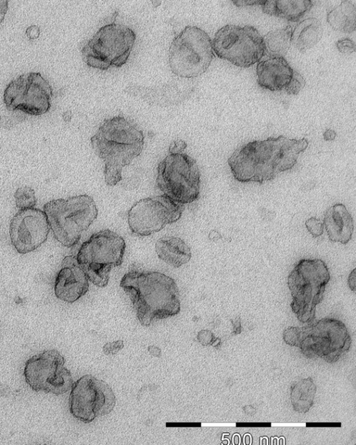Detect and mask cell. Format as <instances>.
Returning <instances> with one entry per match:
<instances>
[{
	"instance_id": "9",
	"label": "cell",
	"mask_w": 356,
	"mask_h": 445,
	"mask_svg": "<svg viewBox=\"0 0 356 445\" xmlns=\"http://www.w3.org/2000/svg\"><path fill=\"white\" fill-rule=\"evenodd\" d=\"M214 57L212 40L203 29L186 26L173 38L168 51L171 72L181 78H195L204 73Z\"/></svg>"
},
{
	"instance_id": "27",
	"label": "cell",
	"mask_w": 356,
	"mask_h": 445,
	"mask_svg": "<svg viewBox=\"0 0 356 445\" xmlns=\"http://www.w3.org/2000/svg\"><path fill=\"white\" fill-rule=\"evenodd\" d=\"M15 205L19 209L34 208L37 204V197L33 188L30 186L18 188L15 194Z\"/></svg>"
},
{
	"instance_id": "35",
	"label": "cell",
	"mask_w": 356,
	"mask_h": 445,
	"mask_svg": "<svg viewBox=\"0 0 356 445\" xmlns=\"http://www.w3.org/2000/svg\"><path fill=\"white\" fill-rule=\"evenodd\" d=\"M26 35L30 40L37 39L40 35V28L38 26L31 25L26 29Z\"/></svg>"
},
{
	"instance_id": "4",
	"label": "cell",
	"mask_w": 356,
	"mask_h": 445,
	"mask_svg": "<svg viewBox=\"0 0 356 445\" xmlns=\"http://www.w3.org/2000/svg\"><path fill=\"white\" fill-rule=\"evenodd\" d=\"M283 340L299 348L305 356L319 357L329 363L345 355L352 342L345 324L334 318L314 319L302 327H288L283 332Z\"/></svg>"
},
{
	"instance_id": "17",
	"label": "cell",
	"mask_w": 356,
	"mask_h": 445,
	"mask_svg": "<svg viewBox=\"0 0 356 445\" xmlns=\"http://www.w3.org/2000/svg\"><path fill=\"white\" fill-rule=\"evenodd\" d=\"M88 278L80 266L75 255L64 257L61 267L55 278L54 294L65 302L72 303L83 296L88 291Z\"/></svg>"
},
{
	"instance_id": "16",
	"label": "cell",
	"mask_w": 356,
	"mask_h": 445,
	"mask_svg": "<svg viewBox=\"0 0 356 445\" xmlns=\"http://www.w3.org/2000/svg\"><path fill=\"white\" fill-rule=\"evenodd\" d=\"M50 226L45 212L40 209H19L10 222V238L16 251L31 252L47 239Z\"/></svg>"
},
{
	"instance_id": "10",
	"label": "cell",
	"mask_w": 356,
	"mask_h": 445,
	"mask_svg": "<svg viewBox=\"0 0 356 445\" xmlns=\"http://www.w3.org/2000/svg\"><path fill=\"white\" fill-rule=\"evenodd\" d=\"M200 177L193 158L183 152L168 154L158 165L156 186L174 202L184 205L199 199Z\"/></svg>"
},
{
	"instance_id": "7",
	"label": "cell",
	"mask_w": 356,
	"mask_h": 445,
	"mask_svg": "<svg viewBox=\"0 0 356 445\" xmlns=\"http://www.w3.org/2000/svg\"><path fill=\"white\" fill-rule=\"evenodd\" d=\"M136 38L128 26L112 22L100 27L93 36L83 41L81 54L89 67L100 70L120 67L128 60Z\"/></svg>"
},
{
	"instance_id": "31",
	"label": "cell",
	"mask_w": 356,
	"mask_h": 445,
	"mask_svg": "<svg viewBox=\"0 0 356 445\" xmlns=\"http://www.w3.org/2000/svg\"><path fill=\"white\" fill-rule=\"evenodd\" d=\"M198 341L203 346L213 345L217 341V339L214 334L208 330H202L200 331L197 336Z\"/></svg>"
},
{
	"instance_id": "6",
	"label": "cell",
	"mask_w": 356,
	"mask_h": 445,
	"mask_svg": "<svg viewBox=\"0 0 356 445\" xmlns=\"http://www.w3.org/2000/svg\"><path fill=\"white\" fill-rule=\"evenodd\" d=\"M54 238L63 246L72 248L97 218L98 209L86 194L52 200L43 206Z\"/></svg>"
},
{
	"instance_id": "5",
	"label": "cell",
	"mask_w": 356,
	"mask_h": 445,
	"mask_svg": "<svg viewBox=\"0 0 356 445\" xmlns=\"http://www.w3.org/2000/svg\"><path fill=\"white\" fill-rule=\"evenodd\" d=\"M330 280L328 267L321 259H302L294 265L287 284L291 307L299 321L308 323L315 319L316 306L323 300Z\"/></svg>"
},
{
	"instance_id": "34",
	"label": "cell",
	"mask_w": 356,
	"mask_h": 445,
	"mask_svg": "<svg viewBox=\"0 0 356 445\" xmlns=\"http://www.w3.org/2000/svg\"><path fill=\"white\" fill-rule=\"evenodd\" d=\"M264 0H236L232 1V3L237 7H243L248 6H261Z\"/></svg>"
},
{
	"instance_id": "3",
	"label": "cell",
	"mask_w": 356,
	"mask_h": 445,
	"mask_svg": "<svg viewBox=\"0 0 356 445\" xmlns=\"http://www.w3.org/2000/svg\"><path fill=\"white\" fill-rule=\"evenodd\" d=\"M142 130L122 115L105 119L90 138L92 148L104 164V181L114 186L122 179V170L142 152Z\"/></svg>"
},
{
	"instance_id": "18",
	"label": "cell",
	"mask_w": 356,
	"mask_h": 445,
	"mask_svg": "<svg viewBox=\"0 0 356 445\" xmlns=\"http://www.w3.org/2000/svg\"><path fill=\"white\" fill-rule=\"evenodd\" d=\"M193 90V86H181L172 82L154 86L129 85L124 88V92L149 104L165 107L182 103L191 96Z\"/></svg>"
},
{
	"instance_id": "30",
	"label": "cell",
	"mask_w": 356,
	"mask_h": 445,
	"mask_svg": "<svg viewBox=\"0 0 356 445\" xmlns=\"http://www.w3.org/2000/svg\"><path fill=\"white\" fill-rule=\"evenodd\" d=\"M336 47L338 51L342 54H352L355 51V42L350 38H342L337 40Z\"/></svg>"
},
{
	"instance_id": "39",
	"label": "cell",
	"mask_w": 356,
	"mask_h": 445,
	"mask_svg": "<svg viewBox=\"0 0 356 445\" xmlns=\"http://www.w3.org/2000/svg\"><path fill=\"white\" fill-rule=\"evenodd\" d=\"M232 322L233 328H234V334H240L241 332V325L240 318L237 317L234 320V321L232 320Z\"/></svg>"
},
{
	"instance_id": "2",
	"label": "cell",
	"mask_w": 356,
	"mask_h": 445,
	"mask_svg": "<svg viewBox=\"0 0 356 445\" xmlns=\"http://www.w3.org/2000/svg\"><path fill=\"white\" fill-rule=\"evenodd\" d=\"M120 286L129 298L136 317L143 326L176 316L180 312L177 283L164 273L140 270L134 264L122 277Z\"/></svg>"
},
{
	"instance_id": "19",
	"label": "cell",
	"mask_w": 356,
	"mask_h": 445,
	"mask_svg": "<svg viewBox=\"0 0 356 445\" xmlns=\"http://www.w3.org/2000/svg\"><path fill=\"white\" fill-rule=\"evenodd\" d=\"M294 70L284 57L268 56L257 65V82L265 90L273 92L284 90Z\"/></svg>"
},
{
	"instance_id": "37",
	"label": "cell",
	"mask_w": 356,
	"mask_h": 445,
	"mask_svg": "<svg viewBox=\"0 0 356 445\" xmlns=\"http://www.w3.org/2000/svg\"><path fill=\"white\" fill-rule=\"evenodd\" d=\"M348 284L349 288L353 292L355 291V268H354L349 274L348 279Z\"/></svg>"
},
{
	"instance_id": "23",
	"label": "cell",
	"mask_w": 356,
	"mask_h": 445,
	"mask_svg": "<svg viewBox=\"0 0 356 445\" xmlns=\"http://www.w3.org/2000/svg\"><path fill=\"white\" fill-rule=\"evenodd\" d=\"M323 33L321 21L316 17H308L292 29L291 43L299 51L304 53L320 41Z\"/></svg>"
},
{
	"instance_id": "33",
	"label": "cell",
	"mask_w": 356,
	"mask_h": 445,
	"mask_svg": "<svg viewBox=\"0 0 356 445\" xmlns=\"http://www.w3.org/2000/svg\"><path fill=\"white\" fill-rule=\"evenodd\" d=\"M187 147L186 143L181 139L172 141L168 149L169 154L181 153Z\"/></svg>"
},
{
	"instance_id": "24",
	"label": "cell",
	"mask_w": 356,
	"mask_h": 445,
	"mask_svg": "<svg viewBox=\"0 0 356 445\" xmlns=\"http://www.w3.org/2000/svg\"><path fill=\"white\" fill-rule=\"evenodd\" d=\"M356 6L351 1L341 3L327 13V22L335 31L350 33L355 31Z\"/></svg>"
},
{
	"instance_id": "21",
	"label": "cell",
	"mask_w": 356,
	"mask_h": 445,
	"mask_svg": "<svg viewBox=\"0 0 356 445\" xmlns=\"http://www.w3.org/2000/svg\"><path fill=\"white\" fill-rule=\"evenodd\" d=\"M155 250L160 259L174 268H179L188 263L192 257L190 247L183 239L174 236H165L158 239Z\"/></svg>"
},
{
	"instance_id": "25",
	"label": "cell",
	"mask_w": 356,
	"mask_h": 445,
	"mask_svg": "<svg viewBox=\"0 0 356 445\" xmlns=\"http://www.w3.org/2000/svg\"><path fill=\"white\" fill-rule=\"evenodd\" d=\"M316 391V386L311 378L293 382L290 398L294 410L300 413L308 412L313 405Z\"/></svg>"
},
{
	"instance_id": "8",
	"label": "cell",
	"mask_w": 356,
	"mask_h": 445,
	"mask_svg": "<svg viewBox=\"0 0 356 445\" xmlns=\"http://www.w3.org/2000/svg\"><path fill=\"white\" fill-rule=\"evenodd\" d=\"M125 248L124 238L106 229L92 234L84 241L76 257L88 280L98 287H105L111 269L122 264Z\"/></svg>"
},
{
	"instance_id": "38",
	"label": "cell",
	"mask_w": 356,
	"mask_h": 445,
	"mask_svg": "<svg viewBox=\"0 0 356 445\" xmlns=\"http://www.w3.org/2000/svg\"><path fill=\"white\" fill-rule=\"evenodd\" d=\"M336 136V132L331 129H326L323 134L325 140H334Z\"/></svg>"
},
{
	"instance_id": "22",
	"label": "cell",
	"mask_w": 356,
	"mask_h": 445,
	"mask_svg": "<svg viewBox=\"0 0 356 445\" xmlns=\"http://www.w3.org/2000/svg\"><path fill=\"white\" fill-rule=\"evenodd\" d=\"M264 13L286 19L287 21L298 22L313 7V2L300 1H268L265 0L261 6Z\"/></svg>"
},
{
	"instance_id": "28",
	"label": "cell",
	"mask_w": 356,
	"mask_h": 445,
	"mask_svg": "<svg viewBox=\"0 0 356 445\" xmlns=\"http://www.w3.org/2000/svg\"><path fill=\"white\" fill-rule=\"evenodd\" d=\"M306 81L304 77L296 70H294L293 76L284 91L288 95H298L305 87Z\"/></svg>"
},
{
	"instance_id": "29",
	"label": "cell",
	"mask_w": 356,
	"mask_h": 445,
	"mask_svg": "<svg viewBox=\"0 0 356 445\" xmlns=\"http://www.w3.org/2000/svg\"><path fill=\"white\" fill-rule=\"evenodd\" d=\"M305 227L307 231L314 238L321 236L323 233V224L316 217H311L305 221Z\"/></svg>"
},
{
	"instance_id": "36",
	"label": "cell",
	"mask_w": 356,
	"mask_h": 445,
	"mask_svg": "<svg viewBox=\"0 0 356 445\" xmlns=\"http://www.w3.org/2000/svg\"><path fill=\"white\" fill-rule=\"evenodd\" d=\"M8 8V1H0V24L3 22Z\"/></svg>"
},
{
	"instance_id": "40",
	"label": "cell",
	"mask_w": 356,
	"mask_h": 445,
	"mask_svg": "<svg viewBox=\"0 0 356 445\" xmlns=\"http://www.w3.org/2000/svg\"><path fill=\"white\" fill-rule=\"evenodd\" d=\"M149 347L152 349V350L149 351L152 355H153L154 356H156V357H159L160 356L161 350L158 347L154 346H150Z\"/></svg>"
},
{
	"instance_id": "32",
	"label": "cell",
	"mask_w": 356,
	"mask_h": 445,
	"mask_svg": "<svg viewBox=\"0 0 356 445\" xmlns=\"http://www.w3.org/2000/svg\"><path fill=\"white\" fill-rule=\"evenodd\" d=\"M124 347L122 340L106 343L103 346V351L106 355H114Z\"/></svg>"
},
{
	"instance_id": "14",
	"label": "cell",
	"mask_w": 356,
	"mask_h": 445,
	"mask_svg": "<svg viewBox=\"0 0 356 445\" xmlns=\"http://www.w3.org/2000/svg\"><path fill=\"white\" fill-rule=\"evenodd\" d=\"M52 95L49 81L40 72H31L19 75L6 86L3 102L9 111L41 115L50 109Z\"/></svg>"
},
{
	"instance_id": "26",
	"label": "cell",
	"mask_w": 356,
	"mask_h": 445,
	"mask_svg": "<svg viewBox=\"0 0 356 445\" xmlns=\"http://www.w3.org/2000/svg\"><path fill=\"white\" fill-rule=\"evenodd\" d=\"M292 28L290 25L268 32L263 36L265 55L284 57L291 44Z\"/></svg>"
},
{
	"instance_id": "13",
	"label": "cell",
	"mask_w": 356,
	"mask_h": 445,
	"mask_svg": "<svg viewBox=\"0 0 356 445\" xmlns=\"http://www.w3.org/2000/svg\"><path fill=\"white\" fill-rule=\"evenodd\" d=\"M115 405V396L104 381L87 374L78 379L71 388L69 410L76 419L86 423L109 414Z\"/></svg>"
},
{
	"instance_id": "15",
	"label": "cell",
	"mask_w": 356,
	"mask_h": 445,
	"mask_svg": "<svg viewBox=\"0 0 356 445\" xmlns=\"http://www.w3.org/2000/svg\"><path fill=\"white\" fill-rule=\"evenodd\" d=\"M184 209L164 194L143 198L128 211V225L132 234L149 236L179 220Z\"/></svg>"
},
{
	"instance_id": "11",
	"label": "cell",
	"mask_w": 356,
	"mask_h": 445,
	"mask_svg": "<svg viewBox=\"0 0 356 445\" xmlns=\"http://www.w3.org/2000/svg\"><path fill=\"white\" fill-rule=\"evenodd\" d=\"M212 46L218 58L243 68L258 63L265 55L263 36L248 25L221 27L215 33Z\"/></svg>"
},
{
	"instance_id": "20",
	"label": "cell",
	"mask_w": 356,
	"mask_h": 445,
	"mask_svg": "<svg viewBox=\"0 0 356 445\" xmlns=\"http://www.w3.org/2000/svg\"><path fill=\"white\" fill-rule=\"evenodd\" d=\"M323 224L330 241L346 245L351 240L354 231L353 219L343 204L336 203L329 207L325 213Z\"/></svg>"
},
{
	"instance_id": "1",
	"label": "cell",
	"mask_w": 356,
	"mask_h": 445,
	"mask_svg": "<svg viewBox=\"0 0 356 445\" xmlns=\"http://www.w3.org/2000/svg\"><path fill=\"white\" fill-rule=\"evenodd\" d=\"M308 145L305 138L295 139L282 135L254 140L237 148L227 163L238 181L262 184L291 170Z\"/></svg>"
},
{
	"instance_id": "12",
	"label": "cell",
	"mask_w": 356,
	"mask_h": 445,
	"mask_svg": "<svg viewBox=\"0 0 356 445\" xmlns=\"http://www.w3.org/2000/svg\"><path fill=\"white\" fill-rule=\"evenodd\" d=\"M65 363L64 357L57 350H43L26 361L25 381L34 391L62 395L71 389L74 382Z\"/></svg>"
}]
</instances>
